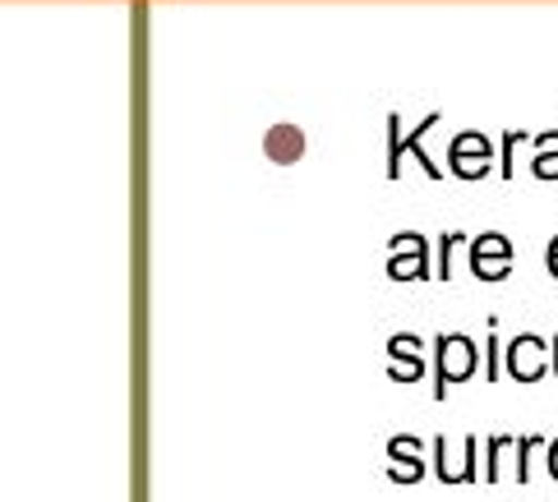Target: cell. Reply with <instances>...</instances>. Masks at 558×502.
<instances>
[{
	"label": "cell",
	"mask_w": 558,
	"mask_h": 502,
	"mask_svg": "<svg viewBox=\"0 0 558 502\" xmlns=\"http://www.w3.org/2000/svg\"><path fill=\"white\" fill-rule=\"evenodd\" d=\"M434 359H438V369H434V396L444 401L452 383H466V378L475 374V359H481V351L471 346V336L444 332V336H434Z\"/></svg>",
	"instance_id": "6da1fadb"
},
{
	"label": "cell",
	"mask_w": 558,
	"mask_h": 502,
	"mask_svg": "<svg viewBox=\"0 0 558 502\" xmlns=\"http://www.w3.org/2000/svg\"><path fill=\"white\" fill-rule=\"evenodd\" d=\"M471 268H475V277H481V281H504L512 272V245H508V235L489 231V235L475 240V245H471Z\"/></svg>",
	"instance_id": "7a4b0ae2"
},
{
	"label": "cell",
	"mask_w": 558,
	"mask_h": 502,
	"mask_svg": "<svg viewBox=\"0 0 558 502\" xmlns=\"http://www.w3.org/2000/svg\"><path fill=\"white\" fill-rule=\"evenodd\" d=\"M429 272V249H425V240L421 235H397V245L388 254V277L392 281H415V277H425Z\"/></svg>",
	"instance_id": "3957f363"
},
{
	"label": "cell",
	"mask_w": 558,
	"mask_h": 502,
	"mask_svg": "<svg viewBox=\"0 0 558 502\" xmlns=\"http://www.w3.org/2000/svg\"><path fill=\"white\" fill-rule=\"evenodd\" d=\"M388 359H392V378H402V383H415V378L425 374V341L421 336H411V332H402V336H392L388 341Z\"/></svg>",
	"instance_id": "277c9868"
},
{
	"label": "cell",
	"mask_w": 558,
	"mask_h": 502,
	"mask_svg": "<svg viewBox=\"0 0 558 502\" xmlns=\"http://www.w3.org/2000/svg\"><path fill=\"white\" fill-rule=\"evenodd\" d=\"M508 374L522 378V383H535V378L545 374V341L541 336H512L508 346Z\"/></svg>",
	"instance_id": "5b68a950"
},
{
	"label": "cell",
	"mask_w": 558,
	"mask_h": 502,
	"mask_svg": "<svg viewBox=\"0 0 558 502\" xmlns=\"http://www.w3.org/2000/svg\"><path fill=\"white\" fill-rule=\"evenodd\" d=\"M421 475H425L421 443H415V438H392L388 443V479H397V485H415Z\"/></svg>",
	"instance_id": "8992f818"
},
{
	"label": "cell",
	"mask_w": 558,
	"mask_h": 502,
	"mask_svg": "<svg viewBox=\"0 0 558 502\" xmlns=\"http://www.w3.org/2000/svg\"><path fill=\"white\" fill-rule=\"evenodd\" d=\"M452 171L466 175V180H481L489 171V144L481 134H462L452 138Z\"/></svg>",
	"instance_id": "52a82bcc"
},
{
	"label": "cell",
	"mask_w": 558,
	"mask_h": 502,
	"mask_svg": "<svg viewBox=\"0 0 558 502\" xmlns=\"http://www.w3.org/2000/svg\"><path fill=\"white\" fill-rule=\"evenodd\" d=\"M268 152L272 157H295V152H301V134H295L291 125H277L268 134Z\"/></svg>",
	"instance_id": "ba28073f"
},
{
	"label": "cell",
	"mask_w": 558,
	"mask_h": 502,
	"mask_svg": "<svg viewBox=\"0 0 558 502\" xmlns=\"http://www.w3.org/2000/svg\"><path fill=\"white\" fill-rule=\"evenodd\" d=\"M535 448H541V438H517V485H526V479H531Z\"/></svg>",
	"instance_id": "9c48e42d"
},
{
	"label": "cell",
	"mask_w": 558,
	"mask_h": 502,
	"mask_svg": "<svg viewBox=\"0 0 558 502\" xmlns=\"http://www.w3.org/2000/svg\"><path fill=\"white\" fill-rule=\"evenodd\" d=\"M434 470H438V479H444V485H462V470L448 466V443H444V438L434 443Z\"/></svg>",
	"instance_id": "30bf717a"
},
{
	"label": "cell",
	"mask_w": 558,
	"mask_h": 502,
	"mask_svg": "<svg viewBox=\"0 0 558 502\" xmlns=\"http://www.w3.org/2000/svg\"><path fill=\"white\" fill-rule=\"evenodd\" d=\"M457 240H466V235H457V231H448V235H444V258H438V281H448V277H452V249H457Z\"/></svg>",
	"instance_id": "8fae6325"
},
{
	"label": "cell",
	"mask_w": 558,
	"mask_h": 502,
	"mask_svg": "<svg viewBox=\"0 0 558 502\" xmlns=\"http://www.w3.org/2000/svg\"><path fill=\"white\" fill-rule=\"evenodd\" d=\"M504 448H512V438H489V470H485L489 485H498V452Z\"/></svg>",
	"instance_id": "7c38bea8"
},
{
	"label": "cell",
	"mask_w": 558,
	"mask_h": 502,
	"mask_svg": "<svg viewBox=\"0 0 558 502\" xmlns=\"http://www.w3.org/2000/svg\"><path fill=\"white\" fill-rule=\"evenodd\" d=\"M489 383H498V318H489Z\"/></svg>",
	"instance_id": "4fadbf2b"
},
{
	"label": "cell",
	"mask_w": 558,
	"mask_h": 502,
	"mask_svg": "<svg viewBox=\"0 0 558 502\" xmlns=\"http://www.w3.org/2000/svg\"><path fill=\"white\" fill-rule=\"evenodd\" d=\"M549 475L558 479V438H554V443H549Z\"/></svg>",
	"instance_id": "5bb4252c"
},
{
	"label": "cell",
	"mask_w": 558,
	"mask_h": 502,
	"mask_svg": "<svg viewBox=\"0 0 558 502\" xmlns=\"http://www.w3.org/2000/svg\"><path fill=\"white\" fill-rule=\"evenodd\" d=\"M549 272L558 277V235H554V245H549Z\"/></svg>",
	"instance_id": "9a60e30c"
}]
</instances>
